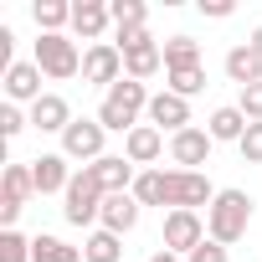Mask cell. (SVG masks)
<instances>
[{
  "mask_svg": "<svg viewBox=\"0 0 262 262\" xmlns=\"http://www.w3.org/2000/svg\"><path fill=\"white\" fill-rule=\"evenodd\" d=\"M31 262H88L82 247H67L62 236H31Z\"/></svg>",
  "mask_w": 262,
  "mask_h": 262,
  "instance_id": "cell-24",
  "label": "cell"
},
{
  "mask_svg": "<svg viewBox=\"0 0 262 262\" xmlns=\"http://www.w3.org/2000/svg\"><path fill=\"white\" fill-rule=\"evenodd\" d=\"M134 201H139V206H165V170H139Z\"/></svg>",
  "mask_w": 262,
  "mask_h": 262,
  "instance_id": "cell-28",
  "label": "cell"
},
{
  "mask_svg": "<svg viewBox=\"0 0 262 262\" xmlns=\"http://www.w3.org/2000/svg\"><path fill=\"white\" fill-rule=\"evenodd\" d=\"M185 262H231V252H226L221 242H211V236H206V242H201V247H195Z\"/></svg>",
  "mask_w": 262,
  "mask_h": 262,
  "instance_id": "cell-33",
  "label": "cell"
},
{
  "mask_svg": "<svg viewBox=\"0 0 262 262\" xmlns=\"http://www.w3.org/2000/svg\"><path fill=\"white\" fill-rule=\"evenodd\" d=\"M149 88L144 82H134V77H123V82H113L108 93H103V103H98V123L108 128V134H128V128H139V118L149 113Z\"/></svg>",
  "mask_w": 262,
  "mask_h": 262,
  "instance_id": "cell-1",
  "label": "cell"
},
{
  "mask_svg": "<svg viewBox=\"0 0 262 262\" xmlns=\"http://www.w3.org/2000/svg\"><path fill=\"white\" fill-rule=\"evenodd\" d=\"M41 77H47V72H41L36 62H16V67L6 72V103H26V108H31L36 98H47V93H41Z\"/></svg>",
  "mask_w": 262,
  "mask_h": 262,
  "instance_id": "cell-17",
  "label": "cell"
},
{
  "mask_svg": "<svg viewBox=\"0 0 262 262\" xmlns=\"http://www.w3.org/2000/svg\"><path fill=\"white\" fill-rule=\"evenodd\" d=\"M118 52H123V77H134V82H149L160 67H165V47L144 31H123L118 36Z\"/></svg>",
  "mask_w": 262,
  "mask_h": 262,
  "instance_id": "cell-3",
  "label": "cell"
},
{
  "mask_svg": "<svg viewBox=\"0 0 262 262\" xmlns=\"http://www.w3.org/2000/svg\"><path fill=\"white\" fill-rule=\"evenodd\" d=\"M206 134H211L216 144H242V134H247V113H242L236 103L216 108V113L206 118Z\"/></svg>",
  "mask_w": 262,
  "mask_h": 262,
  "instance_id": "cell-20",
  "label": "cell"
},
{
  "mask_svg": "<svg viewBox=\"0 0 262 262\" xmlns=\"http://www.w3.org/2000/svg\"><path fill=\"white\" fill-rule=\"evenodd\" d=\"M236 6H231V0H201V16H211V21H226Z\"/></svg>",
  "mask_w": 262,
  "mask_h": 262,
  "instance_id": "cell-35",
  "label": "cell"
},
{
  "mask_svg": "<svg viewBox=\"0 0 262 262\" xmlns=\"http://www.w3.org/2000/svg\"><path fill=\"white\" fill-rule=\"evenodd\" d=\"M165 149H170V139L160 134L155 123H139V128H128V134H123V160L134 165V170H139V165H155Z\"/></svg>",
  "mask_w": 262,
  "mask_h": 262,
  "instance_id": "cell-13",
  "label": "cell"
},
{
  "mask_svg": "<svg viewBox=\"0 0 262 262\" xmlns=\"http://www.w3.org/2000/svg\"><path fill=\"white\" fill-rule=\"evenodd\" d=\"M236 149H242V160H247V165H262V123H247V134H242V144H236Z\"/></svg>",
  "mask_w": 262,
  "mask_h": 262,
  "instance_id": "cell-32",
  "label": "cell"
},
{
  "mask_svg": "<svg viewBox=\"0 0 262 262\" xmlns=\"http://www.w3.org/2000/svg\"><path fill=\"white\" fill-rule=\"evenodd\" d=\"M103 139H108V128H103L98 118H72L67 134H62V155L93 165V160H103Z\"/></svg>",
  "mask_w": 262,
  "mask_h": 262,
  "instance_id": "cell-9",
  "label": "cell"
},
{
  "mask_svg": "<svg viewBox=\"0 0 262 262\" xmlns=\"http://www.w3.org/2000/svg\"><path fill=\"white\" fill-rule=\"evenodd\" d=\"M170 82H165V93H175V98H195V93H206V67H180V72H165Z\"/></svg>",
  "mask_w": 262,
  "mask_h": 262,
  "instance_id": "cell-27",
  "label": "cell"
},
{
  "mask_svg": "<svg viewBox=\"0 0 262 262\" xmlns=\"http://www.w3.org/2000/svg\"><path fill=\"white\" fill-rule=\"evenodd\" d=\"M31 16H36L41 36H62V26H72V6H67V0H36Z\"/></svg>",
  "mask_w": 262,
  "mask_h": 262,
  "instance_id": "cell-21",
  "label": "cell"
},
{
  "mask_svg": "<svg viewBox=\"0 0 262 262\" xmlns=\"http://www.w3.org/2000/svg\"><path fill=\"white\" fill-rule=\"evenodd\" d=\"M221 67H226V77H231L236 88H252V82H262V57H257L247 41H236V47L226 52V62H221Z\"/></svg>",
  "mask_w": 262,
  "mask_h": 262,
  "instance_id": "cell-19",
  "label": "cell"
},
{
  "mask_svg": "<svg viewBox=\"0 0 262 262\" xmlns=\"http://www.w3.org/2000/svg\"><path fill=\"white\" fill-rule=\"evenodd\" d=\"M211 134H206V128H180V134H170V160H175V170H201L206 160H211Z\"/></svg>",
  "mask_w": 262,
  "mask_h": 262,
  "instance_id": "cell-10",
  "label": "cell"
},
{
  "mask_svg": "<svg viewBox=\"0 0 262 262\" xmlns=\"http://www.w3.org/2000/svg\"><path fill=\"white\" fill-rule=\"evenodd\" d=\"M82 257L88 262H118L123 257V236H113V231H88V242H82Z\"/></svg>",
  "mask_w": 262,
  "mask_h": 262,
  "instance_id": "cell-26",
  "label": "cell"
},
{
  "mask_svg": "<svg viewBox=\"0 0 262 262\" xmlns=\"http://www.w3.org/2000/svg\"><path fill=\"white\" fill-rule=\"evenodd\" d=\"M21 128H31V113H21V103H0V134L16 139Z\"/></svg>",
  "mask_w": 262,
  "mask_h": 262,
  "instance_id": "cell-30",
  "label": "cell"
},
{
  "mask_svg": "<svg viewBox=\"0 0 262 262\" xmlns=\"http://www.w3.org/2000/svg\"><path fill=\"white\" fill-rule=\"evenodd\" d=\"M180 67H206L195 36H170L165 41V72H180Z\"/></svg>",
  "mask_w": 262,
  "mask_h": 262,
  "instance_id": "cell-23",
  "label": "cell"
},
{
  "mask_svg": "<svg viewBox=\"0 0 262 262\" xmlns=\"http://www.w3.org/2000/svg\"><path fill=\"white\" fill-rule=\"evenodd\" d=\"M108 16H113V31H118V36H123V31H144L149 6H144V0H108Z\"/></svg>",
  "mask_w": 262,
  "mask_h": 262,
  "instance_id": "cell-22",
  "label": "cell"
},
{
  "mask_svg": "<svg viewBox=\"0 0 262 262\" xmlns=\"http://www.w3.org/2000/svg\"><path fill=\"white\" fill-rule=\"evenodd\" d=\"M31 175H36V195H67V185H72V160H67L62 149L36 155V160H31Z\"/></svg>",
  "mask_w": 262,
  "mask_h": 262,
  "instance_id": "cell-11",
  "label": "cell"
},
{
  "mask_svg": "<svg viewBox=\"0 0 262 262\" xmlns=\"http://www.w3.org/2000/svg\"><path fill=\"white\" fill-rule=\"evenodd\" d=\"M108 26H113V16H108L103 0H77V6H72V36H82V41L98 47Z\"/></svg>",
  "mask_w": 262,
  "mask_h": 262,
  "instance_id": "cell-18",
  "label": "cell"
},
{
  "mask_svg": "<svg viewBox=\"0 0 262 262\" xmlns=\"http://www.w3.org/2000/svg\"><path fill=\"white\" fill-rule=\"evenodd\" d=\"M0 262H31V242L21 231H0Z\"/></svg>",
  "mask_w": 262,
  "mask_h": 262,
  "instance_id": "cell-29",
  "label": "cell"
},
{
  "mask_svg": "<svg viewBox=\"0 0 262 262\" xmlns=\"http://www.w3.org/2000/svg\"><path fill=\"white\" fill-rule=\"evenodd\" d=\"M103 185L88 175V170H77L72 175V185H67V195H62V216H67V226H93L98 216H103Z\"/></svg>",
  "mask_w": 262,
  "mask_h": 262,
  "instance_id": "cell-6",
  "label": "cell"
},
{
  "mask_svg": "<svg viewBox=\"0 0 262 262\" xmlns=\"http://www.w3.org/2000/svg\"><path fill=\"white\" fill-rule=\"evenodd\" d=\"M82 82L103 88V93L113 82H123V52H118V41H98V47L82 52Z\"/></svg>",
  "mask_w": 262,
  "mask_h": 262,
  "instance_id": "cell-8",
  "label": "cell"
},
{
  "mask_svg": "<svg viewBox=\"0 0 262 262\" xmlns=\"http://www.w3.org/2000/svg\"><path fill=\"white\" fill-rule=\"evenodd\" d=\"M236 108L247 113V123H262V82H252V88H236Z\"/></svg>",
  "mask_w": 262,
  "mask_h": 262,
  "instance_id": "cell-31",
  "label": "cell"
},
{
  "mask_svg": "<svg viewBox=\"0 0 262 262\" xmlns=\"http://www.w3.org/2000/svg\"><path fill=\"white\" fill-rule=\"evenodd\" d=\"M26 113H31V128H41V134H57V139L67 134V123H72V103H67L62 93H47V98H36Z\"/></svg>",
  "mask_w": 262,
  "mask_h": 262,
  "instance_id": "cell-16",
  "label": "cell"
},
{
  "mask_svg": "<svg viewBox=\"0 0 262 262\" xmlns=\"http://www.w3.org/2000/svg\"><path fill=\"white\" fill-rule=\"evenodd\" d=\"M149 262H185V257H175V252H165V247H160V252H155Z\"/></svg>",
  "mask_w": 262,
  "mask_h": 262,
  "instance_id": "cell-37",
  "label": "cell"
},
{
  "mask_svg": "<svg viewBox=\"0 0 262 262\" xmlns=\"http://www.w3.org/2000/svg\"><path fill=\"white\" fill-rule=\"evenodd\" d=\"M144 123H155L160 134H180V128H190V103H185V98H175V93H155V98H149Z\"/></svg>",
  "mask_w": 262,
  "mask_h": 262,
  "instance_id": "cell-14",
  "label": "cell"
},
{
  "mask_svg": "<svg viewBox=\"0 0 262 262\" xmlns=\"http://www.w3.org/2000/svg\"><path fill=\"white\" fill-rule=\"evenodd\" d=\"M247 226H252V195L247 190H216V201L206 206V236L211 242H221V247H231V242H242L247 236Z\"/></svg>",
  "mask_w": 262,
  "mask_h": 262,
  "instance_id": "cell-2",
  "label": "cell"
},
{
  "mask_svg": "<svg viewBox=\"0 0 262 262\" xmlns=\"http://www.w3.org/2000/svg\"><path fill=\"white\" fill-rule=\"evenodd\" d=\"M21 201H6V195H0V231H16V221H21Z\"/></svg>",
  "mask_w": 262,
  "mask_h": 262,
  "instance_id": "cell-34",
  "label": "cell"
},
{
  "mask_svg": "<svg viewBox=\"0 0 262 262\" xmlns=\"http://www.w3.org/2000/svg\"><path fill=\"white\" fill-rule=\"evenodd\" d=\"M98 185H103V195H123V190H134V180H139V170L128 165L123 155H103V160H93V165H82Z\"/></svg>",
  "mask_w": 262,
  "mask_h": 262,
  "instance_id": "cell-12",
  "label": "cell"
},
{
  "mask_svg": "<svg viewBox=\"0 0 262 262\" xmlns=\"http://www.w3.org/2000/svg\"><path fill=\"white\" fill-rule=\"evenodd\" d=\"M139 216H144V206L134 201V190H123V195H108V201H103L98 226H103V231H113V236H128V231L139 226Z\"/></svg>",
  "mask_w": 262,
  "mask_h": 262,
  "instance_id": "cell-15",
  "label": "cell"
},
{
  "mask_svg": "<svg viewBox=\"0 0 262 262\" xmlns=\"http://www.w3.org/2000/svg\"><path fill=\"white\" fill-rule=\"evenodd\" d=\"M31 62H36L52 82H67V77H77V72H82V52H77V41H72L67 31H62V36H36Z\"/></svg>",
  "mask_w": 262,
  "mask_h": 262,
  "instance_id": "cell-4",
  "label": "cell"
},
{
  "mask_svg": "<svg viewBox=\"0 0 262 262\" xmlns=\"http://www.w3.org/2000/svg\"><path fill=\"white\" fill-rule=\"evenodd\" d=\"M0 190H6V201H31L36 195V175H31V165H6V175H0Z\"/></svg>",
  "mask_w": 262,
  "mask_h": 262,
  "instance_id": "cell-25",
  "label": "cell"
},
{
  "mask_svg": "<svg viewBox=\"0 0 262 262\" xmlns=\"http://www.w3.org/2000/svg\"><path fill=\"white\" fill-rule=\"evenodd\" d=\"M247 47H252V52H257V57H262V26H257V31H252V36H247Z\"/></svg>",
  "mask_w": 262,
  "mask_h": 262,
  "instance_id": "cell-36",
  "label": "cell"
},
{
  "mask_svg": "<svg viewBox=\"0 0 262 262\" xmlns=\"http://www.w3.org/2000/svg\"><path fill=\"white\" fill-rule=\"evenodd\" d=\"M165 252L175 257H190L201 242H206V216L201 211H165V231H160Z\"/></svg>",
  "mask_w": 262,
  "mask_h": 262,
  "instance_id": "cell-7",
  "label": "cell"
},
{
  "mask_svg": "<svg viewBox=\"0 0 262 262\" xmlns=\"http://www.w3.org/2000/svg\"><path fill=\"white\" fill-rule=\"evenodd\" d=\"M216 201V185L206 180V170H165V206L170 211H201Z\"/></svg>",
  "mask_w": 262,
  "mask_h": 262,
  "instance_id": "cell-5",
  "label": "cell"
}]
</instances>
